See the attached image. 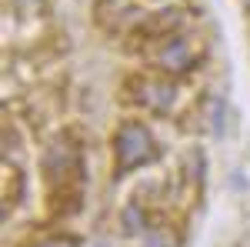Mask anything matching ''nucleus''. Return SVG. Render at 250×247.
<instances>
[{
    "instance_id": "obj_1",
    "label": "nucleus",
    "mask_w": 250,
    "mask_h": 247,
    "mask_svg": "<svg viewBox=\"0 0 250 247\" xmlns=\"http://www.w3.org/2000/svg\"><path fill=\"white\" fill-rule=\"evenodd\" d=\"M114 154H117V174H127L154 157V137L140 124H127L124 131L117 134Z\"/></svg>"
},
{
    "instance_id": "obj_2",
    "label": "nucleus",
    "mask_w": 250,
    "mask_h": 247,
    "mask_svg": "<svg viewBox=\"0 0 250 247\" xmlns=\"http://www.w3.org/2000/svg\"><path fill=\"white\" fill-rule=\"evenodd\" d=\"M157 60L167 70H187L190 67V47H187V40H167L164 50L157 54Z\"/></svg>"
},
{
    "instance_id": "obj_3",
    "label": "nucleus",
    "mask_w": 250,
    "mask_h": 247,
    "mask_svg": "<svg viewBox=\"0 0 250 247\" xmlns=\"http://www.w3.org/2000/svg\"><path fill=\"white\" fill-rule=\"evenodd\" d=\"M124 230H127V234L144 230V214H140V207H137V204H130V207L124 210Z\"/></svg>"
},
{
    "instance_id": "obj_4",
    "label": "nucleus",
    "mask_w": 250,
    "mask_h": 247,
    "mask_svg": "<svg viewBox=\"0 0 250 247\" xmlns=\"http://www.w3.org/2000/svg\"><path fill=\"white\" fill-rule=\"evenodd\" d=\"M210 127L217 134H224V100H220V97L210 100Z\"/></svg>"
},
{
    "instance_id": "obj_5",
    "label": "nucleus",
    "mask_w": 250,
    "mask_h": 247,
    "mask_svg": "<svg viewBox=\"0 0 250 247\" xmlns=\"http://www.w3.org/2000/svg\"><path fill=\"white\" fill-rule=\"evenodd\" d=\"M173 90L170 87H150V94H147V104H154V107H167L170 104Z\"/></svg>"
},
{
    "instance_id": "obj_6",
    "label": "nucleus",
    "mask_w": 250,
    "mask_h": 247,
    "mask_svg": "<svg viewBox=\"0 0 250 247\" xmlns=\"http://www.w3.org/2000/svg\"><path fill=\"white\" fill-rule=\"evenodd\" d=\"M147 247H167V244H164L160 234H150V237H147Z\"/></svg>"
},
{
    "instance_id": "obj_7",
    "label": "nucleus",
    "mask_w": 250,
    "mask_h": 247,
    "mask_svg": "<svg viewBox=\"0 0 250 247\" xmlns=\"http://www.w3.org/2000/svg\"><path fill=\"white\" fill-rule=\"evenodd\" d=\"M94 247H110V244H94Z\"/></svg>"
}]
</instances>
